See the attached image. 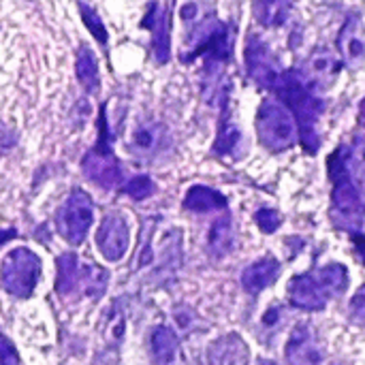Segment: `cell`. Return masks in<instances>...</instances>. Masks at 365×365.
Wrapping results in <instances>:
<instances>
[{
	"instance_id": "obj_30",
	"label": "cell",
	"mask_w": 365,
	"mask_h": 365,
	"mask_svg": "<svg viewBox=\"0 0 365 365\" xmlns=\"http://www.w3.org/2000/svg\"><path fill=\"white\" fill-rule=\"evenodd\" d=\"M349 312H351V319L355 323H365V284L353 295Z\"/></svg>"
},
{
	"instance_id": "obj_23",
	"label": "cell",
	"mask_w": 365,
	"mask_h": 365,
	"mask_svg": "<svg viewBox=\"0 0 365 365\" xmlns=\"http://www.w3.org/2000/svg\"><path fill=\"white\" fill-rule=\"evenodd\" d=\"M75 73L79 83L83 86L86 92H96L101 86V75H98V60L96 53L88 45H79L77 58H75Z\"/></svg>"
},
{
	"instance_id": "obj_17",
	"label": "cell",
	"mask_w": 365,
	"mask_h": 365,
	"mask_svg": "<svg viewBox=\"0 0 365 365\" xmlns=\"http://www.w3.org/2000/svg\"><path fill=\"white\" fill-rule=\"evenodd\" d=\"M207 364L210 365H248V344L237 334H227L214 340L207 346Z\"/></svg>"
},
{
	"instance_id": "obj_15",
	"label": "cell",
	"mask_w": 365,
	"mask_h": 365,
	"mask_svg": "<svg viewBox=\"0 0 365 365\" xmlns=\"http://www.w3.org/2000/svg\"><path fill=\"white\" fill-rule=\"evenodd\" d=\"M284 357L289 365H321L323 349L317 342L314 331L308 325H297L287 342Z\"/></svg>"
},
{
	"instance_id": "obj_36",
	"label": "cell",
	"mask_w": 365,
	"mask_h": 365,
	"mask_svg": "<svg viewBox=\"0 0 365 365\" xmlns=\"http://www.w3.org/2000/svg\"><path fill=\"white\" fill-rule=\"evenodd\" d=\"M334 365H340V364H334Z\"/></svg>"
},
{
	"instance_id": "obj_18",
	"label": "cell",
	"mask_w": 365,
	"mask_h": 365,
	"mask_svg": "<svg viewBox=\"0 0 365 365\" xmlns=\"http://www.w3.org/2000/svg\"><path fill=\"white\" fill-rule=\"evenodd\" d=\"M280 276V263L274 257H263L255 263H250L242 272V287L250 295H259L267 287H272Z\"/></svg>"
},
{
	"instance_id": "obj_4",
	"label": "cell",
	"mask_w": 365,
	"mask_h": 365,
	"mask_svg": "<svg viewBox=\"0 0 365 365\" xmlns=\"http://www.w3.org/2000/svg\"><path fill=\"white\" fill-rule=\"evenodd\" d=\"M58 276H56V293L62 299L73 297H90L101 299L109 284V272L81 261L75 252L60 255L58 261Z\"/></svg>"
},
{
	"instance_id": "obj_34",
	"label": "cell",
	"mask_w": 365,
	"mask_h": 365,
	"mask_svg": "<svg viewBox=\"0 0 365 365\" xmlns=\"http://www.w3.org/2000/svg\"><path fill=\"white\" fill-rule=\"evenodd\" d=\"M257 365H278V364H274V361H269V359H261Z\"/></svg>"
},
{
	"instance_id": "obj_35",
	"label": "cell",
	"mask_w": 365,
	"mask_h": 365,
	"mask_svg": "<svg viewBox=\"0 0 365 365\" xmlns=\"http://www.w3.org/2000/svg\"><path fill=\"white\" fill-rule=\"evenodd\" d=\"M361 118H364V122H365V101H364V105H361Z\"/></svg>"
},
{
	"instance_id": "obj_6",
	"label": "cell",
	"mask_w": 365,
	"mask_h": 365,
	"mask_svg": "<svg viewBox=\"0 0 365 365\" xmlns=\"http://www.w3.org/2000/svg\"><path fill=\"white\" fill-rule=\"evenodd\" d=\"M257 135L265 150L280 154L297 143V124L293 113L278 101H263L257 111Z\"/></svg>"
},
{
	"instance_id": "obj_8",
	"label": "cell",
	"mask_w": 365,
	"mask_h": 365,
	"mask_svg": "<svg viewBox=\"0 0 365 365\" xmlns=\"http://www.w3.org/2000/svg\"><path fill=\"white\" fill-rule=\"evenodd\" d=\"M94 222V205L88 192L75 188L56 214L58 233L73 246H79Z\"/></svg>"
},
{
	"instance_id": "obj_32",
	"label": "cell",
	"mask_w": 365,
	"mask_h": 365,
	"mask_svg": "<svg viewBox=\"0 0 365 365\" xmlns=\"http://www.w3.org/2000/svg\"><path fill=\"white\" fill-rule=\"evenodd\" d=\"M280 314H282V310L276 306V308H272L265 317H263V323L267 325V327H274L276 323H278V319H280Z\"/></svg>"
},
{
	"instance_id": "obj_20",
	"label": "cell",
	"mask_w": 365,
	"mask_h": 365,
	"mask_svg": "<svg viewBox=\"0 0 365 365\" xmlns=\"http://www.w3.org/2000/svg\"><path fill=\"white\" fill-rule=\"evenodd\" d=\"M227 205H229V201L222 192H218L216 188H210V186H201V184L190 186L184 197V207L190 212H197V214H205L212 210H225Z\"/></svg>"
},
{
	"instance_id": "obj_21",
	"label": "cell",
	"mask_w": 365,
	"mask_h": 365,
	"mask_svg": "<svg viewBox=\"0 0 365 365\" xmlns=\"http://www.w3.org/2000/svg\"><path fill=\"white\" fill-rule=\"evenodd\" d=\"M167 133L163 128V124L156 122H141L135 130H133V139H130V148L137 154H154L165 145Z\"/></svg>"
},
{
	"instance_id": "obj_24",
	"label": "cell",
	"mask_w": 365,
	"mask_h": 365,
	"mask_svg": "<svg viewBox=\"0 0 365 365\" xmlns=\"http://www.w3.org/2000/svg\"><path fill=\"white\" fill-rule=\"evenodd\" d=\"M233 240H235V233H233L231 216L216 218L214 225L210 227V233H207V246H210V250L216 257H225L227 252L233 250Z\"/></svg>"
},
{
	"instance_id": "obj_11",
	"label": "cell",
	"mask_w": 365,
	"mask_h": 365,
	"mask_svg": "<svg viewBox=\"0 0 365 365\" xmlns=\"http://www.w3.org/2000/svg\"><path fill=\"white\" fill-rule=\"evenodd\" d=\"M141 28L152 32V51L158 64H167L171 58V9H165L160 2H150Z\"/></svg>"
},
{
	"instance_id": "obj_12",
	"label": "cell",
	"mask_w": 365,
	"mask_h": 365,
	"mask_svg": "<svg viewBox=\"0 0 365 365\" xmlns=\"http://www.w3.org/2000/svg\"><path fill=\"white\" fill-rule=\"evenodd\" d=\"M242 130L233 120V111H231V83L222 88L220 92V122H218V135L214 141L212 152L216 156H231L237 154L242 148Z\"/></svg>"
},
{
	"instance_id": "obj_33",
	"label": "cell",
	"mask_w": 365,
	"mask_h": 365,
	"mask_svg": "<svg viewBox=\"0 0 365 365\" xmlns=\"http://www.w3.org/2000/svg\"><path fill=\"white\" fill-rule=\"evenodd\" d=\"M17 235V231H13V229H9V231H0V246L4 244V242H9L11 237H15Z\"/></svg>"
},
{
	"instance_id": "obj_14",
	"label": "cell",
	"mask_w": 365,
	"mask_h": 365,
	"mask_svg": "<svg viewBox=\"0 0 365 365\" xmlns=\"http://www.w3.org/2000/svg\"><path fill=\"white\" fill-rule=\"evenodd\" d=\"M289 302L306 312H319L327 306L329 295L314 274H299L289 282Z\"/></svg>"
},
{
	"instance_id": "obj_16",
	"label": "cell",
	"mask_w": 365,
	"mask_h": 365,
	"mask_svg": "<svg viewBox=\"0 0 365 365\" xmlns=\"http://www.w3.org/2000/svg\"><path fill=\"white\" fill-rule=\"evenodd\" d=\"M338 49L342 53V64L349 68H359L365 64V30L359 15L346 17L340 34Z\"/></svg>"
},
{
	"instance_id": "obj_3",
	"label": "cell",
	"mask_w": 365,
	"mask_h": 365,
	"mask_svg": "<svg viewBox=\"0 0 365 365\" xmlns=\"http://www.w3.org/2000/svg\"><path fill=\"white\" fill-rule=\"evenodd\" d=\"M331 180V218L338 227L355 233L365 222V197L351 171L349 145L336 148L327 158Z\"/></svg>"
},
{
	"instance_id": "obj_25",
	"label": "cell",
	"mask_w": 365,
	"mask_h": 365,
	"mask_svg": "<svg viewBox=\"0 0 365 365\" xmlns=\"http://www.w3.org/2000/svg\"><path fill=\"white\" fill-rule=\"evenodd\" d=\"M317 278H319V282L323 284V289L327 291L329 297H338L349 289V272L340 263H329V265L321 267L317 272Z\"/></svg>"
},
{
	"instance_id": "obj_19",
	"label": "cell",
	"mask_w": 365,
	"mask_h": 365,
	"mask_svg": "<svg viewBox=\"0 0 365 365\" xmlns=\"http://www.w3.org/2000/svg\"><path fill=\"white\" fill-rule=\"evenodd\" d=\"M150 355L154 365L180 364V340L167 325H158L150 334Z\"/></svg>"
},
{
	"instance_id": "obj_2",
	"label": "cell",
	"mask_w": 365,
	"mask_h": 365,
	"mask_svg": "<svg viewBox=\"0 0 365 365\" xmlns=\"http://www.w3.org/2000/svg\"><path fill=\"white\" fill-rule=\"evenodd\" d=\"M233 41L235 28L227 21H220L214 13L195 21V28L188 36V49L182 53V62L205 58V90L210 86L216 90L220 64H227L233 58Z\"/></svg>"
},
{
	"instance_id": "obj_22",
	"label": "cell",
	"mask_w": 365,
	"mask_h": 365,
	"mask_svg": "<svg viewBox=\"0 0 365 365\" xmlns=\"http://www.w3.org/2000/svg\"><path fill=\"white\" fill-rule=\"evenodd\" d=\"M293 13V0H257L255 17L265 28H280Z\"/></svg>"
},
{
	"instance_id": "obj_26",
	"label": "cell",
	"mask_w": 365,
	"mask_h": 365,
	"mask_svg": "<svg viewBox=\"0 0 365 365\" xmlns=\"http://www.w3.org/2000/svg\"><path fill=\"white\" fill-rule=\"evenodd\" d=\"M79 13H81V19H83V24H86V28L90 30V34H92L101 45H107L109 34H107V28H105L101 15H98L88 2H81V0H79Z\"/></svg>"
},
{
	"instance_id": "obj_29",
	"label": "cell",
	"mask_w": 365,
	"mask_h": 365,
	"mask_svg": "<svg viewBox=\"0 0 365 365\" xmlns=\"http://www.w3.org/2000/svg\"><path fill=\"white\" fill-rule=\"evenodd\" d=\"M0 365H19V355L15 344L0 331Z\"/></svg>"
},
{
	"instance_id": "obj_1",
	"label": "cell",
	"mask_w": 365,
	"mask_h": 365,
	"mask_svg": "<svg viewBox=\"0 0 365 365\" xmlns=\"http://www.w3.org/2000/svg\"><path fill=\"white\" fill-rule=\"evenodd\" d=\"M272 90L278 94L280 103L293 113L304 150L314 154L321 145L319 122L325 111V103L317 96L314 90L308 88L299 71H282Z\"/></svg>"
},
{
	"instance_id": "obj_7",
	"label": "cell",
	"mask_w": 365,
	"mask_h": 365,
	"mask_svg": "<svg viewBox=\"0 0 365 365\" xmlns=\"http://www.w3.org/2000/svg\"><path fill=\"white\" fill-rule=\"evenodd\" d=\"M41 259L30 248L11 250L0 263V284L2 289L19 299H28L41 278Z\"/></svg>"
},
{
	"instance_id": "obj_27",
	"label": "cell",
	"mask_w": 365,
	"mask_h": 365,
	"mask_svg": "<svg viewBox=\"0 0 365 365\" xmlns=\"http://www.w3.org/2000/svg\"><path fill=\"white\" fill-rule=\"evenodd\" d=\"M130 199L135 201H145L156 192V184L150 175H135L133 180H128L122 188Z\"/></svg>"
},
{
	"instance_id": "obj_28",
	"label": "cell",
	"mask_w": 365,
	"mask_h": 365,
	"mask_svg": "<svg viewBox=\"0 0 365 365\" xmlns=\"http://www.w3.org/2000/svg\"><path fill=\"white\" fill-rule=\"evenodd\" d=\"M255 222H257V227L263 231V233H276L278 229H280V225H282V216L276 212V210H272V207H261V210H257V214H255Z\"/></svg>"
},
{
	"instance_id": "obj_13",
	"label": "cell",
	"mask_w": 365,
	"mask_h": 365,
	"mask_svg": "<svg viewBox=\"0 0 365 365\" xmlns=\"http://www.w3.org/2000/svg\"><path fill=\"white\" fill-rule=\"evenodd\" d=\"M340 66H342V62L329 49L321 47V49L310 53V58L306 60L299 75L304 77L308 88L317 92V90H325V88H329L334 83Z\"/></svg>"
},
{
	"instance_id": "obj_9",
	"label": "cell",
	"mask_w": 365,
	"mask_h": 365,
	"mask_svg": "<svg viewBox=\"0 0 365 365\" xmlns=\"http://www.w3.org/2000/svg\"><path fill=\"white\" fill-rule=\"evenodd\" d=\"M244 62H246V73L248 77L265 90H272L274 83L278 81V77L282 75V66L276 58V53L272 51V47L259 38L257 34L248 36L246 43V51H244Z\"/></svg>"
},
{
	"instance_id": "obj_10",
	"label": "cell",
	"mask_w": 365,
	"mask_h": 365,
	"mask_svg": "<svg viewBox=\"0 0 365 365\" xmlns=\"http://www.w3.org/2000/svg\"><path fill=\"white\" fill-rule=\"evenodd\" d=\"M130 246L128 222L122 214H107L96 231V248L107 261H120Z\"/></svg>"
},
{
	"instance_id": "obj_31",
	"label": "cell",
	"mask_w": 365,
	"mask_h": 365,
	"mask_svg": "<svg viewBox=\"0 0 365 365\" xmlns=\"http://www.w3.org/2000/svg\"><path fill=\"white\" fill-rule=\"evenodd\" d=\"M13 145H15V135L6 126L0 124V150H9Z\"/></svg>"
},
{
	"instance_id": "obj_5",
	"label": "cell",
	"mask_w": 365,
	"mask_h": 365,
	"mask_svg": "<svg viewBox=\"0 0 365 365\" xmlns=\"http://www.w3.org/2000/svg\"><path fill=\"white\" fill-rule=\"evenodd\" d=\"M81 171L92 184H96L103 190L115 188L122 180V167L111 148V133H109L105 107L101 109V118H98V139L94 148H90L88 154L83 156Z\"/></svg>"
}]
</instances>
